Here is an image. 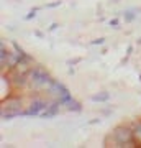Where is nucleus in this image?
<instances>
[{
    "label": "nucleus",
    "mask_w": 141,
    "mask_h": 148,
    "mask_svg": "<svg viewBox=\"0 0 141 148\" xmlns=\"http://www.w3.org/2000/svg\"><path fill=\"white\" fill-rule=\"evenodd\" d=\"M30 82H31V86H35V87H41V86H46V84H51V77L48 76L43 69H33L31 73H30Z\"/></svg>",
    "instance_id": "obj_1"
},
{
    "label": "nucleus",
    "mask_w": 141,
    "mask_h": 148,
    "mask_svg": "<svg viewBox=\"0 0 141 148\" xmlns=\"http://www.w3.org/2000/svg\"><path fill=\"white\" fill-rule=\"evenodd\" d=\"M113 137H115V140L120 143V145H125V143L131 142L133 132H130L128 128H116L115 132H113Z\"/></svg>",
    "instance_id": "obj_2"
},
{
    "label": "nucleus",
    "mask_w": 141,
    "mask_h": 148,
    "mask_svg": "<svg viewBox=\"0 0 141 148\" xmlns=\"http://www.w3.org/2000/svg\"><path fill=\"white\" fill-rule=\"evenodd\" d=\"M46 107H48V104L44 101L36 99V101L31 102V106H30V109L25 112V115H41V112L44 110Z\"/></svg>",
    "instance_id": "obj_3"
},
{
    "label": "nucleus",
    "mask_w": 141,
    "mask_h": 148,
    "mask_svg": "<svg viewBox=\"0 0 141 148\" xmlns=\"http://www.w3.org/2000/svg\"><path fill=\"white\" fill-rule=\"evenodd\" d=\"M49 89H51V92H54L56 95H59V97H63V95H67L69 90L64 87L61 82H58V81H51V84H49Z\"/></svg>",
    "instance_id": "obj_4"
},
{
    "label": "nucleus",
    "mask_w": 141,
    "mask_h": 148,
    "mask_svg": "<svg viewBox=\"0 0 141 148\" xmlns=\"http://www.w3.org/2000/svg\"><path fill=\"white\" fill-rule=\"evenodd\" d=\"M107 99H108V94H107V92L99 94V95H94V97H92V101H94V102H102V101H107Z\"/></svg>",
    "instance_id": "obj_5"
},
{
    "label": "nucleus",
    "mask_w": 141,
    "mask_h": 148,
    "mask_svg": "<svg viewBox=\"0 0 141 148\" xmlns=\"http://www.w3.org/2000/svg\"><path fill=\"white\" fill-rule=\"evenodd\" d=\"M133 135H135V138L138 140V142H141V123H136V127H135V132H133Z\"/></svg>",
    "instance_id": "obj_6"
},
{
    "label": "nucleus",
    "mask_w": 141,
    "mask_h": 148,
    "mask_svg": "<svg viewBox=\"0 0 141 148\" xmlns=\"http://www.w3.org/2000/svg\"><path fill=\"white\" fill-rule=\"evenodd\" d=\"M67 109H71V110H72V109H74V110H80L79 104H77V102H74V101H71V102L67 104Z\"/></svg>",
    "instance_id": "obj_7"
},
{
    "label": "nucleus",
    "mask_w": 141,
    "mask_h": 148,
    "mask_svg": "<svg viewBox=\"0 0 141 148\" xmlns=\"http://www.w3.org/2000/svg\"><path fill=\"white\" fill-rule=\"evenodd\" d=\"M133 18H135L133 12H125V20H126V21H131Z\"/></svg>",
    "instance_id": "obj_8"
},
{
    "label": "nucleus",
    "mask_w": 141,
    "mask_h": 148,
    "mask_svg": "<svg viewBox=\"0 0 141 148\" xmlns=\"http://www.w3.org/2000/svg\"><path fill=\"white\" fill-rule=\"evenodd\" d=\"M110 25H113V27H116V25H118V20H112V21H110Z\"/></svg>",
    "instance_id": "obj_9"
},
{
    "label": "nucleus",
    "mask_w": 141,
    "mask_h": 148,
    "mask_svg": "<svg viewBox=\"0 0 141 148\" xmlns=\"http://www.w3.org/2000/svg\"><path fill=\"white\" fill-rule=\"evenodd\" d=\"M100 43H104V40H95L94 45H100Z\"/></svg>",
    "instance_id": "obj_10"
}]
</instances>
